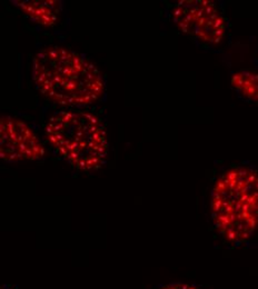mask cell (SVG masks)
Here are the masks:
<instances>
[{"label": "cell", "instance_id": "5b68a950", "mask_svg": "<svg viewBox=\"0 0 258 289\" xmlns=\"http://www.w3.org/2000/svg\"><path fill=\"white\" fill-rule=\"evenodd\" d=\"M45 148L35 131L26 122L10 116L0 120V157L6 162L38 160Z\"/></svg>", "mask_w": 258, "mask_h": 289}, {"label": "cell", "instance_id": "52a82bcc", "mask_svg": "<svg viewBox=\"0 0 258 289\" xmlns=\"http://www.w3.org/2000/svg\"><path fill=\"white\" fill-rule=\"evenodd\" d=\"M232 86L248 100L258 103V70H242L232 76Z\"/></svg>", "mask_w": 258, "mask_h": 289}, {"label": "cell", "instance_id": "277c9868", "mask_svg": "<svg viewBox=\"0 0 258 289\" xmlns=\"http://www.w3.org/2000/svg\"><path fill=\"white\" fill-rule=\"evenodd\" d=\"M172 17L182 32L205 45H218L226 35V19L209 0H182L174 6Z\"/></svg>", "mask_w": 258, "mask_h": 289}, {"label": "cell", "instance_id": "8992f818", "mask_svg": "<svg viewBox=\"0 0 258 289\" xmlns=\"http://www.w3.org/2000/svg\"><path fill=\"white\" fill-rule=\"evenodd\" d=\"M14 4L34 22L44 27L56 25L62 10L61 2L57 0H17Z\"/></svg>", "mask_w": 258, "mask_h": 289}, {"label": "cell", "instance_id": "3957f363", "mask_svg": "<svg viewBox=\"0 0 258 289\" xmlns=\"http://www.w3.org/2000/svg\"><path fill=\"white\" fill-rule=\"evenodd\" d=\"M46 136L55 151L79 170L95 171L106 161L108 142L105 126L90 112H57L46 126Z\"/></svg>", "mask_w": 258, "mask_h": 289}, {"label": "cell", "instance_id": "7a4b0ae2", "mask_svg": "<svg viewBox=\"0 0 258 289\" xmlns=\"http://www.w3.org/2000/svg\"><path fill=\"white\" fill-rule=\"evenodd\" d=\"M210 219L229 245L249 243L258 231V169L238 165L224 170L210 195Z\"/></svg>", "mask_w": 258, "mask_h": 289}, {"label": "cell", "instance_id": "6da1fadb", "mask_svg": "<svg viewBox=\"0 0 258 289\" xmlns=\"http://www.w3.org/2000/svg\"><path fill=\"white\" fill-rule=\"evenodd\" d=\"M31 69L37 89L56 103L82 107L95 103L104 96L101 73L76 51L58 46L44 48L35 55Z\"/></svg>", "mask_w": 258, "mask_h": 289}, {"label": "cell", "instance_id": "ba28073f", "mask_svg": "<svg viewBox=\"0 0 258 289\" xmlns=\"http://www.w3.org/2000/svg\"><path fill=\"white\" fill-rule=\"evenodd\" d=\"M157 289H204L196 284H190L186 281H172L167 284L160 285Z\"/></svg>", "mask_w": 258, "mask_h": 289}, {"label": "cell", "instance_id": "9c48e42d", "mask_svg": "<svg viewBox=\"0 0 258 289\" xmlns=\"http://www.w3.org/2000/svg\"><path fill=\"white\" fill-rule=\"evenodd\" d=\"M1 289H9V287H8L7 285H5V286H2V287H1Z\"/></svg>", "mask_w": 258, "mask_h": 289}]
</instances>
